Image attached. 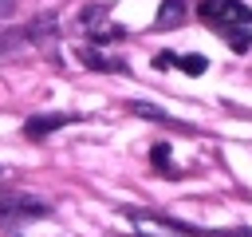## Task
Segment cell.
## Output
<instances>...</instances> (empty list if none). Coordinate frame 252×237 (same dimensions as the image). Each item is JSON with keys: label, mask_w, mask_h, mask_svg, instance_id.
<instances>
[{"label": "cell", "mask_w": 252, "mask_h": 237, "mask_svg": "<svg viewBox=\"0 0 252 237\" xmlns=\"http://www.w3.org/2000/svg\"><path fill=\"white\" fill-rule=\"evenodd\" d=\"M181 20H185V0H161L154 28H158V32H169V28H177Z\"/></svg>", "instance_id": "cell-6"}, {"label": "cell", "mask_w": 252, "mask_h": 237, "mask_svg": "<svg viewBox=\"0 0 252 237\" xmlns=\"http://www.w3.org/2000/svg\"><path fill=\"white\" fill-rule=\"evenodd\" d=\"M150 162H154L158 170H169V146H165V142H154V150H150Z\"/></svg>", "instance_id": "cell-10"}, {"label": "cell", "mask_w": 252, "mask_h": 237, "mask_svg": "<svg viewBox=\"0 0 252 237\" xmlns=\"http://www.w3.org/2000/svg\"><path fill=\"white\" fill-rule=\"evenodd\" d=\"M220 36H224V40H228L236 51H248V47H252V32H248V24H240V28H228V32H220Z\"/></svg>", "instance_id": "cell-8"}, {"label": "cell", "mask_w": 252, "mask_h": 237, "mask_svg": "<svg viewBox=\"0 0 252 237\" xmlns=\"http://www.w3.org/2000/svg\"><path fill=\"white\" fill-rule=\"evenodd\" d=\"M177 67L189 71V75H201V71H205V59H201V55H177Z\"/></svg>", "instance_id": "cell-9"}, {"label": "cell", "mask_w": 252, "mask_h": 237, "mask_svg": "<svg viewBox=\"0 0 252 237\" xmlns=\"http://www.w3.org/2000/svg\"><path fill=\"white\" fill-rule=\"evenodd\" d=\"M201 20L217 32H228V28H240V24H252V12L240 4V0H201Z\"/></svg>", "instance_id": "cell-2"}, {"label": "cell", "mask_w": 252, "mask_h": 237, "mask_svg": "<svg viewBox=\"0 0 252 237\" xmlns=\"http://www.w3.org/2000/svg\"><path fill=\"white\" fill-rule=\"evenodd\" d=\"M79 63H87V67H94V71H126V59L106 55V51H98V47H79Z\"/></svg>", "instance_id": "cell-5"}, {"label": "cell", "mask_w": 252, "mask_h": 237, "mask_svg": "<svg viewBox=\"0 0 252 237\" xmlns=\"http://www.w3.org/2000/svg\"><path fill=\"white\" fill-rule=\"evenodd\" d=\"M83 115H32L28 122H24V134L28 138H47L51 130H59V126H71V122H79Z\"/></svg>", "instance_id": "cell-3"}, {"label": "cell", "mask_w": 252, "mask_h": 237, "mask_svg": "<svg viewBox=\"0 0 252 237\" xmlns=\"http://www.w3.org/2000/svg\"><path fill=\"white\" fill-rule=\"evenodd\" d=\"M126 111H130V115H138V118H150V122H165V126H173V118H169L161 107H154V103L134 99V103H126Z\"/></svg>", "instance_id": "cell-7"}, {"label": "cell", "mask_w": 252, "mask_h": 237, "mask_svg": "<svg viewBox=\"0 0 252 237\" xmlns=\"http://www.w3.org/2000/svg\"><path fill=\"white\" fill-rule=\"evenodd\" d=\"M39 217H51V205L32 198V194H20V190H0V225L12 229V225H24V221H39Z\"/></svg>", "instance_id": "cell-1"}, {"label": "cell", "mask_w": 252, "mask_h": 237, "mask_svg": "<svg viewBox=\"0 0 252 237\" xmlns=\"http://www.w3.org/2000/svg\"><path fill=\"white\" fill-rule=\"evenodd\" d=\"M106 12H110L106 4H87V8L79 12V24H83L87 32H94V40H114V36H122V32L102 24V20H106Z\"/></svg>", "instance_id": "cell-4"}]
</instances>
